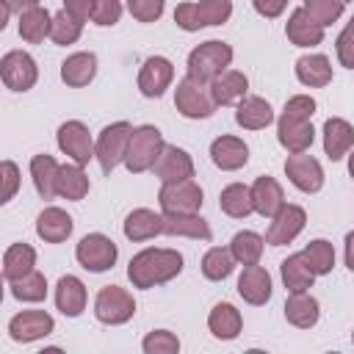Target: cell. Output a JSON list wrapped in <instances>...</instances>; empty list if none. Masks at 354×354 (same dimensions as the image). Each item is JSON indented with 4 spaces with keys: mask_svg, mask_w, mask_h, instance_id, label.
<instances>
[{
    "mask_svg": "<svg viewBox=\"0 0 354 354\" xmlns=\"http://www.w3.org/2000/svg\"><path fill=\"white\" fill-rule=\"evenodd\" d=\"M180 271H183V254L174 249H144L127 266V277L133 288H144V290L174 279Z\"/></svg>",
    "mask_w": 354,
    "mask_h": 354,
    "instance_id": "6da1fadb",
    "label": "cell"
},
{
    "mask_svg": "<svg viewBox=\"0 0 354 354\" xmlns=\"http://www.w3.org/2000/svg\"><path fill=\"white\" fill-rule=\"evenodd\" d=\"M230 64H232V47L227 41L210 39V41H205V44L191 50V55H188V77H194L199 83H210Z\"/></svg>",
    "mask_w": 354,
    "mask_h": 354,
    "instance_id": "7a4b0ae2",
    "label": "cell"
},
{
    "mask_svg": "<svg viewBox=\"0 0 354 354\" xmlns=\"http://www.w3.org/2000/svg\"><path fill=\"white\" fill-rule=\"evenodd\" d=\"M163 147H166V144H163L160 130L152 127V124H141V127H136L133 136H130V147H127V155H124V166H127L133 174H141V171H147V169L155 166V160H158V155H160Z\"/></svg>",
    "mask_w": 354,
    "mask_h": 354,
    "instance_id": "3957f363",
    "label": "cell"
},
{
    "mask_svg": "<svg viewBox=\"0 0 354 354\" xmlns=\"http://www.w3.org/2000/svg\"><path fill=\"white\" fill-rule=\"evenodd\" d=\"M130 136H133V127L127 122H113L100 133V138L94 144V158L100 160L102 171H113L119 163H124Z\"/></svg>",
    "mask_w": 354,
    "mask_h": 354,
    "instance_id": "277c9868",
    "label": "cell"
},
{
    "mask_svg": "<svg viewBox=\"0 0 354 354\" xmlns=\"http://www.w3.org/2000/svg\"><path fill=\"white\" fill-rule=\"evenodd\" d=\"M174 105L185 119H207L216 111L210 88H205V83H199V80H194L188 75L174 88Z\"/></svg>",
    "mask_w": 354,
    "mask_h": 354,
    "instance_id": "5b68a950",
    "label": "cell"
},
{
    "mask_svg": "<svg viewBox=\"0 0 354 354\" xmlns=\"http://www.w3.org/2000/svg\"><path fill=\"white\" fill-rule=\"evenodd\" d=\"M136 313V301L133 296L119 288V285H105L100 293H97V301H94V315L97 321L108 324V326H119V324H127Z\"/></svg>",
    "mask_w": 354,
    "mask_h": 354,
    "instance_id": "8992f818",
    "label": "cell"
},
{
    "mask_svg": "<svg viewBox=\"0 0 354 354\" xmlns=\"http://www.w3.org/2000/svg\"><path fill=\"white\" fill-rule=\"evenodd\" d=\"M116 254H119V252H116V243H113L111 238L100 235V232H91V235L80 238V243H77V249H75L77 263H80L86 271H94V274L113 268Z\"/></svg>",
    "mask_w": 354,
    "mask_h": 354,
    "instance_id": "52a82bcc",
    "label": "cell"
},
{
    "mask_svg": "<svg viewBox=\"0 0 354 354\" xmlns=\"http://www.w3.org/2000/svg\"><path fill=\"white\" fill-rule=\"evenodd\" d=\"M158 202L163 213H196L202 207V188L194 180L163 183Z\"/></svg>",
    "mask_w": 354,
    "mask_h": 354,
    "instance_id": "ba28073f",
    "label": "cell"
},
{
    "mask_svg": "<svg viewBox=\"0 0 354 354\" xmlns=\"http://www.w3.org/2000/svg\"><path fill=\"white\" fill-rule=\"evenodd\" d=\"M0 75H3V83L11 91H28V88H33V83L39 77V69H36V61L28 53L11 50L0 61Z\"/></svg>",
    "mask_w": 354,
    "mask_h": 354,
    "instance_id": "9c48e42d",
    "label": "cell"
},
{
    "mask_svg": "<svg viewBox=\"0 0 354 354\" xmlns=\"http://www.w3.org/2000/svg\"><path fill=\"white\" fill-rule=\"evenodd\" d=\"M285 174L304 194H315L324 185V169H321V163L313 155H304V152H293L285 160Z\"/></svg>",
    "mask_w": 354,
    "mask_h": 354,
    "instance_id": "30bf717a",
    "label": "cell"
},
{
    "mask_svg": "<svg viewBox=\"0 0 354 354\" xmlns=\"http://www.w3.org/2000/svg\"><path fill=\"white\" fill-rule=\"evenodd\" d=\"M58 147H61V152H66L80 166H86L94 158V144H91L88 127L83 122H77V119L64 122L58 127Z\"/></svg>",
    "mask_w": 354,
    "mask_h": 354,
    "instance_id": "8fae6325",
    "label": "cell"
},
{
    "mask_svg": "<svg viewBox=\"0 0 354 354\" xmlns=\"http://www.w3.org/2000/svg\"><path fill=\"white\" fill-rule=\"evenodd\" d=\"M307 224V213L299 205H282L277 210V216H271V227L266 232V243L271 246H282L290 243Z\"/></svg>",
    "mask_w": 354,
    "mask_h": 354,
    "instance_id": "7c38bea8",
    "label": "cell"
},
{
    "mask_svg": "<svg viewBox=\"0 0 354 354\" xmlns=\"http://www.w3.org/2000/svg\"><path fill=\"white\" fill-rule=\"evenodd\" d=\"M53 315H47L44 310H22L19 315H14L8 321V335L17 343H33L41 340L53 332Z\"/></svg>",
    "mask_w": 354,
    "mask_h": 354,
    "instance_id": "4fadbf2b",
    "label": "cell"
},
{
    "mask_svg": "<svg viewBox=\"0 0 354 354\" xmlns=\"http://www.w3.org/2000/svg\"><path fill=\"white\" fill-rule=\"evenodd\" d=\"M155 174L160 183H180V180H191L194 177V160L185 149L166 144L155 160Z\"/></svg>",
    "mask_w": 354,
    "mask_h": 354,
    "instance_id": "5bb4252c",
    "label": "cell"
},
{
    "mask_svg": "<svg viewBox=\"0 0 354 354\" xmlns=\"http://www.w3.org/2000/svg\"><path fill=\"white\" fill-rule=\"evenodd\" d=\"M171 77H174L171 61L163 58V55H152V58L144 61V66L138 72V91L144 97H160L169 88Z\"/></svg>",
    "mask_w": 354,
    "mask_h": 354,
    "instance_id": "9a60e30c",
    "label": "cell"
},
{
    "mask_svg": "<svg viewBox=\"0 0 354 354\" xmlns=\"http://www.w3.org/2000/svg\"><path fill=\"white\" fill-rule=\"evenodd\" d=\"M210 97L216 105H232V102H241L246 97V88H249V80L243 72H235V69H224L218 77L210 80Z\"/></svg>",
    "mask_w": 354,
    "mask_h": 354,
    "instance_id": "2e32d148",
    "label": "cell"
},
{
    "mask_svg": "<svg viewBox=\"0 0 354 354\" xmlns=\"http://www.w3.org/2000/svg\"><path fill=\"white\" fill-rule=\"evenodd\" d=\"M238 293L249 304H266L271 299V277H268V271L260 268L257 263L246 266L241 271V277H238Z\"/></svg>",
    "mask_w": 354,
    "mask_h": 354,
    "instance_id": "e0dca14e",
    "label": "cell"
},
{
    "mask_svg": "<svg viewBox=\"0 0 354 354\" xmlns=\"http://www.w3.org/2000/svg\"><path fill=\"white\" fill-rule=\"evenodd\" d=\"M277 138L279 144L293 155V152H307L313 147V138H315V130L310 122H299V119H288V116H279L277 122Z\"/></svg>",
    "mask_w": 354,
    "mask_h": 354,
    "instance_id": "ac0fdd59",
    "label": "cell"
},
{
    "mask_svg": "<svg viewBox=\"0 0 354 354\" xmlns=\"http://www.w3.org/2000/svg\"><path fill=\"white\" fill-rule=\"evenodd\" d=\"M210 160L224 171H235L249 160V147L235 136H221L210 144Z\"/></svg>",
    "mask_w": 354,
    "mask_h": 354,
    "instance_id": "d6986e66",
    "label": "cell"
},
{
    "mask_svg": "<svg viewBox=\"0 0 354 354\" xmlns=\"http://www.w3.org/2000/svg\"><path fill=\"white\" fill-rule=\"evenodd\" d=\"M36 232L47 243H61L72 235V216L61 207H44L36 218Z\"/></svg>",
    "mask_w": 354,
    "mask_h": 354,
    "instance_id": "ffe728a7",
    "label": "cell"
},
{
    "mask_svg": "<svg viewBox=\"0 0 354 354\" xmlns=\"http://www.w3.org/2000/svg\"><path fill=\"white\" fill-rule=\"evenodd\" d=\"M285 33H288V39H290L296 47H315V44H321V39H324V28H321L304 8H296V11L290 14V19H288V25H285Z\"/></svg>",
    "mask_w": 354,
    "mask_h": 354,
    "instance_id": "44dd1931",
    "label": "cell"
},
{
    "mask_svg": "<svg viewBox=\"0 0 354 354\" xmlns=\"http://www.w3.org/2000/svg\"><path fill=\"white\" fill-rule=\"evenodd\" d=\"M163 232L166 235H183L196 241H210V227L196 213H163Z\"/></svg>",
    "mask_w": 354,
    "mask_h": 354,
    "instance_id": "7402d4cb",
    "label": "cell"
},
{
    "mask_svg": "<svg viewBox=\"0 0 354 354\" xmlns=\"http://www.w3.org/2000/svg\"><path fill=\"white\" fill-rule=\"evenodd\" d=\"M354 144V127L346 119H326L324 124V152L329 155V160H340Z\"/></svg>",
    "mask_w": 354,
    "mask_h": 354,
    "instance_id": "603a6c76",
    "label": "cell"
},
{
    "mask_svg": "<svg viewBox=\"0 0 354 354\" xmlns=\"http://www.w3.org/2000/svg\"><path fill=\"white\" fill-rule=\"evenodd\" d=\"M252 205H254V213H260L266 218L277 216V210L285 205V194H282L279 183L274 177H257L252 185Z\"/></svg>",
    "mask_w": 354,
    "mask_h": 354,
    "instance_id": "cb8c5ba5",
    "label": "cell"
},
{
    "mask_svg": "<svg viewBox=\"0 0 354 354\" xmlns=\"http://www.w3.org/2000/svg\"><path fill=\"white\" fill-rule=\"evenodd\" d=\"M97 75V55L94 53H75L61 64V80L72 88L88 86Z\"/></svg>",
    "mask_w": 354,
    "mask_h": 354,
    "instance_id": "d4e9b609",
    "label": "cell"
},
{
    "mask_svg": "<svg viewBox=\"0 0 354 354\" xmlns=\"http://www.w3.org/2000/svg\"><path fill=\"white\" fill-rule=\"evenodd\" d=\"M55 304H58V310L64 315L77 318L83 313V307H86V288H83V282L77 277H72V274L61 277L58 285H55Z\"/></svg>",
    "mask_w": 354,
    "mask_h": 354,
    "instance_id": "484cf974",
    "label": "cell"
},
{
    "mask_svg": "<svg viewBox=\"0 0 354 354\" xmlns=\"http://www.w3.org/2000/svg\"><path fill=\"white\" fill-rule=\"evenodd\" d=\"M235 122L246 130H263L274 122V111L263 97H243L235 111Z\"/></svg>",
    "mask_w": 354,
    "mask_h": 354,
    "instance_id": "4316f807",
    "label": "cell"
},
{
    "mask_svg": "<svg viewBox=\"0 0 354 354\" xmlns=\"http://www.w3.org/2000/svg\"><path fill=\"white\" fill-rule=\"evenodd\" d=\"M160 232H163V216H158L155 210L138 207L124 218V235L130 241H149Z\"/></svg>",
    "mask_w": 354,
    "mask_h": 354,
    "instance_id": "83f0119b",
    "label": "cell"
},
{
    "mask_svg": "<svg viewBox=\"0 0 354 354\" xmlns=\"http://www.w3.org/2000/svg\"><path fill=\"white\" fill-rule=\"evenodd\" d=\"M296 77L310 86V88H321L332 80V66H329V58L315 53V55H301L296 61Z\"/></svg>",
    "mask_w": 354,
    "mask_h": 354,
    "instance_id": "f1b7e54d",
    "label": "cell"
},
{
    "mask_svg": "<svg viewBox=\"0 0 354 354\" xmlns=\"http://www.w3.org/2000/svg\"><path fill=\"white\" fill-rule=\"evenodd\" d=\"M285 318H288L293 326H299V329H310V326H315V321H318V301H315L307 290L290 293L288 301H285Z\"/></svg>",
    "mask_w": 354,
    "mask_h": 354,
    "instance_id": "f546056e",
    "label": "cell"
},
{
    "mask_svg": "<svg viewBox=\"0 0 354 354\" xmlns=\"http://www.w3.org/2000/svg\"><path fill=\"white\" fill-rule=\"evenodd\" d=\"M241 313L232 307V304H227V301H221V304H216L213 310H210V315H207V326H210V332H213V337H218V340H232V337H238L241 335Z\"/></svg>",
    "mask_w": 354,
    "mask_h": 354,
    "instance_id": "4dcf8cb0",
    "label": "cell"
},
{
    "mask_svg": "<svg viewBox=\"0 0 354 354\" xmlns=\"http://www.w3.org/2000/svg\"><path fill=\"white\" fill-rule=\"evenodd\" d=\"M58 163L53 155H33L30 160V177H33V185L39 191L41 199H53L58 191H55V180H58Z\"/></svg>",
    "mask_w": 354,
    "mask_h": 354,
    "instance_id": "1f68e13d",
    "label": "cell"
},
{
    "mask_svg": "<svg viewBox=\"0 0 354 354\" xmlns=\"http://www.w3.org/2000/svg\"><path fill=\"white\" fill-rule=\"evenodd\" d=\"M55 191H58V196L72 199V202H80L88 194V177L80 169V163H69V166H61L58 169Z\"/></svg>",
    "mask_w": 354,
    "mask_h": 354,
    "instance_id": "d6a6232c",
    "label": "cell"
},
{
    "mask_svg": "<svg viewBox=\"0 0 354 354\" xmlns=\"http://www.w3.org/2000/svg\"><path fill=\"white\" fill-rule=\"evenodd\" d=\"M33 266H36V252H33L28 243H14V246H8L6 254H3V277H6L8 282H14V279L30 274Z\"/></svg>",
    "mask_w": 354,
    "mask_h": 354,
    "instance_id": "836d02e7",
    "label": "cell"
},
{
    "mask_svg": "<svg viewBox=\"0 0 354 354\" xmlns=\"http://www.w3.org/2000/svg\"><path fill=\"white\" fill-rule=\"evenodd\" d=\"M279 271H282V282H285V288H288L290 293H301V290L313 288L315 274H313V268L307 266V260L301 257V252H299V254H290L288 260H282Z\"/></svg>",
    "mask_w": 354,
    "mask_h": 354,
    "instance_id": "e575fe53",
    "label": "cell"
},
{
    "mask_svg": "<svg viewBox=\"0 0 354 354\" xmlns=\"http://www.w3.org/2000/svg\"><path fill=\"white\" fill-rule=\"evenodd\" d=\"M50 28H53V17L47 14V8L36 6L25 14H19V36L30 44H39L44 41V36H50Z\"/></svg>",
    "mask_w": 354,
    "mask_h": 354,
    "instance_id": "d590c367",
    "label": "cell"
},
{
    "mask_svg": "<svg viewBox=\"0 0 354 354\" xmlns=\"http://www.w3.org/2000/svg\"><path fill=\"white\" fill-rule=\"evenodd\" d=\"M218 205H221V210H224L227 216H232V218H246V216L254 210V205H252V188H246V185H241V183H232V185H227V188L221 191Z\"/></svg>",
    "mask_w": 354,
    "mask_h": 354,
    "instance_id": "8d00e7d4",
    "label": "cell"
},
{
    "mask_svg": "<svg viewBox=\"0 0 354 354\" xmlns=\"http://www.w3.org/2000/svg\"><path fill=\"white\" fill-rule=\"evenodd\" d=\"M263 243H266V241H263L257 232L243 230V232H238V235L232 238L230 252H232V257H235L238 263H243V266H254V263H260Z\"/></svg>",
    "mask_w": 354,
    "mask_h": 354,
    "instance_id": "74e56055",
    "label": "cell"
},
{
    "mask_svg": "<svg viewBox=\"0 0 354 354\" xmlns=\"http://www.w3.org/2000/svg\"><path fill=\"white\" fill-rule=\"evenodd\" d=\"M301 257L307 260V266L313 268V274H315V277L329 274V271L335 268V249H332V243H329V241H324V238L310 241V243L304 246Z\"/></svg>",
    "mask_w": 354,
    "mask_h": 354,
    "instance_id": "f35d334b",
    "label": "cell"
},
{
    "mask_svg": "<svg viewBox=\"0 0 354 354\" xmlns=\"http://www.w3.org/2000/svg\"><path fill=\"white\" fill-rule=\"evenodd\" d=\"M232 268H235V257H232V252L230 249H221V246H213L205 257H202V274L207 277V279H227L230 274H232Z\"/></svg>",
    "mask_w": 354,
    "mask_h": 354,
    "instance_id": "ab89813d",
    "label": "cell"
},
{
    "mask_svg": "<svg viewBox=\"0 0 354 354\" xmlns=\"http://www.w3.org/2000/svg\"><path fill=\"white\" fill-rule=\"evenodd\" d=\"M8 285H11L14 299H19V301H41L47 296V279L39 271H30V274L8 282Z\"/></svg>",
    "mask_w": 354,
    "mask_h": 354,
    "instance_id": "60d3db41",
    "label": "cell"
},
{
    "mask_svg": "<svg viewBox=\"0 0 354 354\" xmlns=\"http://www.w3.org/2000/svg\"><path fill=\"white\" fill-rule=\"evenodd\" d=\"M196 6V17L205 25H224L232 14V0H199Z\"/></svg>",
    "mask_w": 354,
    "mask_h": 354,
    "instance_id": "b9f144b4",
    "label": "cell"
},
{
    "mask_svg": "<svg viewBox=\"0 0 354 354\" xmlns=\"http://www.w3.org/2000/svg\"><path fill=\"white\" fill-rule=\"evenodd\" d=\"M80 30H83V25H80V22H75L66 11H58V14L53 17L50 39H53L55 44H75V41L80 39Z\"/></svg>",
    "mask_w": 354,
    "mask_h": 354,
    "instance_id": "7bdbcfd3",
    "label": "cell"
},
{
    "mask_svg": "<svg viewBox=\"0 0 354 354\" xmlns=\"http://www.w3.org/2000/svg\"><path fill=\"white\" fill-rule=\"evenodd\" d=\"M301 8H304L321 28L332 25V22L340 19V14H343V3H340V0H304Z\"/></svg>",
    "mask_w": 354,
    "mask_h": 354,
    "instance_id": "ee69618b",
    "label": "cell"
},
{
    "mask_svg": "<svg viewBox=\"0 0 354 354\" xmlns=\"http://www.w3.org/2000/svg\"><path fill=\"white\" fill-rule=\"evenodd\" d=\"M144 351L147 354H177L180 340H177V335H171L166 329H155L144 337Z\"/></svg>",
    "mask_w": 354,
    "mask_h": 354,
    "instance_id": "f6af8a7d",
    "label": "cell"
},
{
    "mask_svg": "<svg viewBox=\"0 0 354 354\" xmlns=\"http://www.w3.org/2000/svg\"><path fill=\"white\" fill-rule=\"evenodd\" d=\"M313 113H315V100L307 97V94H296V97H290V100L285 102V111H282V116H288V119H299V122H310Z\"/></svg>",
    "mask_w": 354,
    "mask_h": 354,
    "instance_id": "bcb514c9",
    "label": "cell"
},
{
    "mask_svg": "<svg viewBox=\"0 0 354 354\" xmlns=\"http://www.w3.org/2000/svg\"><path fill=\"white\" fill-rule=\"evenodd\" d=\"M127 6L138 22H155L163 14V0H127Z\"/></svg>",
    "mask_w": 354,
    "mask_h": 354,
    "instance_id": "7dc6e473",
    "label": "cell"
},
{
    "mask_svg": "<svg viewBox=\"0 0 354 354\" xmlns=\"http://www.w3.org/2000/svg\"><path fill=\"white\" fill-rule=\"evenodd\" d=\"M335 50H337V58L346 69H354V22L346 25V30L337 36L335 41Z\"/></svg>",
    "mask_w": 354,
    "mask_h": 354,
    "instance_id": "c3c4849f",
    "label": "cell"
},
{
    "mask_svg": "<svg viewBox=\"0 0 354 354\" xmlns=\"http://www.w3.org/2000/svg\"><path fill=\"white\" fill-rule=\"evenodd\" d=\"M122 17V3L119 0H97V8H94V22L97 25H116Z\"/></svg>",
    "mask_w": 354,
    "mask_h": 354,
    "instance_id": "681fc988",
    "label": "cell"
},
{
    "mask_svg": "<svg viewBox=\"0 0 354 354\" xmlns=\"http://www.w3.org/2000/svg\"><path fill=\"white\" fill-rule=\"evenodd\" d=\"M0 174H3V194H0V202H8V199H14V194H17V188H19V169H17V163L3 160Z\"/></svg>",
    "mask_w": 354,
    "mask_h": 354,
    "instance_id": "f907efd6",
    "label": "cell"
},
{
    "mask_svg": "<svg viewBox=\"0 0 354 354\" xmlns=\"http://www.w3.org/2000/svg\"><path fill=\"white\" fill-rule=\"evenodd\" d=\"M174 22L183 28V30H199L202 28V22H199V17H196V6L194 3H180L177 8H174Z\"/></svg>",
    "mask_w": 354,
    "mask_h": 354,
    "instance_id": "816d5d0a",
    "label": "cell"
},
{
    "mask_svg": "<svg viewBox=\"0 0 354 354\" xmlns=\"http://www.w3.org/2000/svg\"><path fill=\"white\" fill-rule=\"evenodd\" d=\"M94 8H97V0H64V11L75 19V22H86L88 17H94Z\"/></svg>",
    "mask_w": 354,
    "mask_h": 354,
    "instance_id": "f5cc1de1",
    "label": "cell"
},
{
    "mask_svg": "<svg viewBox=\"0 0 354 354\" xmlns=\"http://www.w3.org/2000/svg\"><path fill=\"white\" fill-rule=\"evenodd\" d=\"M252 6H254V11H257L260 17L274 19V17H279V14L285 11L288 0H252Z\"/></svg>",
    "mask_w": 354,
    "mask_h": 354,
    "instance_id": "db71d44e",
    "label": "cell"
},
{
    "mask_svg": "<svg viewBox=\"0 0 354 354\" xmlns=\"http://www.w3.org/2000/svg\"><path fill=\"white\" fill-rule=\"evenodd\" d=\"M3 6H8V11H17V14H25L30 8L39 6V0H3Z\"/></svg>",
    "mask_w": 354,
    "mask_h": 354,
    "instance_id": "11a10c76",
    "label": "cell"
},
{
    "mask_svg": "<svg viewBox=\"0 0 354 354\" xmlns=\"http://www.w3.org/2000/svg\"><path fill=\"white\" fill-rule=\"evenodd\" d=\"M346 266L354 271V232L346 235Z\"/></svg>",
    "mask_w": 354,
    "mask_h": 354,
    "instance_id": "9f6ffc18",
    "label": "cell"
},
{
    "mask_svg": "<svg viewBox=\"0 0 354 354\" xmlns=\"http://www.w3.org/2000/svg\"><path fill=\"white\" fill-rule=\"evenodd\" d=\"M348 174H351V177H354V152H351V155H348Z\"/></svg>",
    "mask_w": 354,
    "mask_h": 354,
    "instance_id": "6f0895ef",
    "label": "cell"
},
{
    "mask_svg": "<svg viewBox=\"0 0 354 354\" xmlns=\"http://www.w3.org/2000/svg\"><path fill=\"white\" fill-rule=\"evenodd\" d=\"M340 3H348V0H340Z\"/></svg>",
    "mask_w": 354,
    "mask_h": 354,
    "instance_id": "680465c9",
    "label": "cell"
},
{
    "mask_svg": "<svg viewBox=\"0 0 354 354\" xmlns=\"http://www.w3.org/2000/svg\"><path fill=\"white\" fill-rule=\"evenodd\" d=\"M351 340H354V332H351Z\"/></svg>",
    "mask_w": 354,
    "mask_h": 354,
    "instance_id": "91938a15",
    "label": "cell"
}]
</instances>
